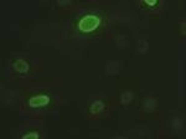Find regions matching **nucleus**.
<instances>
[{
    "label": "nucleus",
    "mask_w": 186,
    "mask_h": 139,
    "mask_svg": "<svg viewBox=\"0 0 186 139\" xmlns=\"http://www.w3.org/2000/svg\"><path fill=\"white\" fill-rule=\"evenodd\" d=\"M101 25V17L96 14H86L83 15L77 23V27L81 32L89 34L98 29Z\"/></svg>",
    "instance_id": "1"
},
{
    "label": "nucleus",
    "mask_w": 186,
    "mask_h": 139,
    "mask_svg": "<svg viewBox=\"0 0 186 139\" xmlns=\"http://www.w3.org/2000/svg\"><path fill=\"white\" fill-rule=\"evenodd\" d=\"M50 102V97L46 94H36L29 99V106L31 108H40L44 107Z\"/></svg>",
    "instance_id": "2"
},
{
    "label": "nucleus",
    "mask_w": 186,
    "mask_h": 139,
    "mask_svg": "<svg viewBox=\"0 0 186 139\" xmlns=\"http://www.w3.org/2000/svg\"><path fill=\"white\" fill-rule=\"evenodd\" d=\"M13 67L15 68V71L20 72V73H26L29 71V63L23 58H17L14 61L13 63Z\"/></svg>",
    "instance_id": "3"
},
{
    "label": "nucleus",
    "mask_w": 186,
    "mask_h": 139,
    "mask_svg": "<svg viewBox=\"0 0 186 139\" xmlns=\"http://www.w3.org/2000/svg\"><path fill=\"white\" fill-rule=\"evenodd\" d=\"M103 107H104V106H103V103H102L101 101H96L95 103L92 104L91 109H92V112H93V113H98V112L101 111V109H103Z\"/></svg>",
    "instance_id": "4"
},
{
    "label": "nucleus",
    "mask_w": 186,
    "mask_h": 139,
    "mask_svg": "<svg viewBox=\"0 0 186 139\" xmlns=\"http://www.w3.org/2000/svg\"><path fill=\"white\" fill-rule=\"evenodd\" d=\"M132 98H133V94H132L130 92H124V93L122 94V103H124V104L129 103Z\"/></svg>",
    "instance_id": "5"
},
{
    "label": "nucleus",
    "mask_w": 186,
    "mask_h": 139,
    "mask_svg": "<svg viewBox=\"0 0 186 139\" xmlns=\"http://www.w3.org/2000/svg\"><path fill=\"white\" fill-rule=\"evenodd\" d=\"M21 137H23V138H30V137H34V138H39L40 135H39V133H36V132H31V133H26V134H23Z\"/></svg>",
    "instance_id": "6"
},
{
    "label": "nucleus",
    "mask_w": 186,
    "mask_h": 139,
    "mask_svg": "<svg viewBox=\"0 0 186 139\" xmlns=\"http://www.w3.org/2000/svg\"><path fill=\"white\" fill-rule=\"evenodd\" d=\"M144 4H145V5H149V6H154V5H157L158 4V2H144Z\"/></svg>",
    "instance_id": "7"
}]
</instances>
